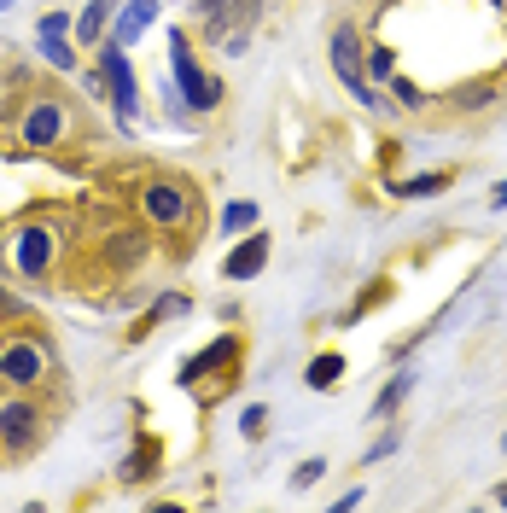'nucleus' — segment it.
Instances as JSON below:
<instances>
[{
  "label": "nucleus",
  "instance_id": "1",
  "mask_svg": "<svg viewBox=\"0 0 507 513\" xmlns=\"http://www.w3.org/2000/svg\"><path fill=\"white\" fill-rule=\"evenodd\" d=\"M333 70L344 76V88L356 94V105H368V111H379V94H373V82H368V65H362V30L356 24H338L333 30Z\"/></svg>",
  "mask_w": 507,
  "mask_h": 513
},
{
  "label": "nucleus",
  "instance_id": "2",
  "mask_svg": "<svg viewBox=\"0 0 507 513\" xmlns=\"http://www.w3.org/2000/svg\"><path fill=\"white\" fill-rule=\"evenodd\" d=\"M169 65H175V76H181V94H187L193 111H216V105H222V82H216V76H204L199 59H193V47H187L181 35L169 41Z\"/></svg>",
  "mask_w": 507,
  "mask_h": 513
},
{
  "label": "nucleus",
  "instance_id": "3",
  "mask_svg": "<svg viewBox=\"0 0 507 513\" xmlns=\"http://www.w3.org/2000/svg\"><path fill=\"white\" fill-rule=\"evenodd\" d=\"M187 210H193L187 187H175V181H152V187H146V216H152L158 228H181Z\"/></svg>",
  "mask_w": 507,
  "mask_h": 513
},
{
  "label": "nucleus",
  "instance_id": "4",
  "mask_svg": "<svg viewBox=\"0 0 507 513\" xmlns=\"http://www.w3.org/2000/svg\"><path fill=\"white\" fill-rule=\"evenodd\" d=\"M105 82H111V105H117L123 117H135V70L123 59V41L105 47Z\"/></svg>",
  "mask_w": 507,
  "mask_h": 513
},
{
  "label": "nucleus",
  "instance_id": "5",
  "mask_svg": "<svg viewBox=\"0 0 507 513\" xmlns=\"http://www.w3.org/2000/svg\"><path fill=\"white\" fill-rule=\"evenodd\" d=\"M263 263H269V234H245V240L228 251L222 274H228V280H257V274H263Z\"/></svg>",
  "mask_w": 507,
  "mask_h": 513
},
{
  "label": "nucleus",
  "instance_id": "6",
  "mask_svg": "<svg viewBox=\"0 0 507 513\" xmlns=\"http://www.w3.org/2000/svg\"><path fill=\"white\" fill-rule=\"evenodd\" d=\"M0 379L35 385V379H41V350H35V344H6V350H0Z\"/></svg>",
  "mask_w": 507,
  "mask_h": 513
},
{
  "label": "nucleus",
  "instance_id": "7",
  "mask_svg": "<svg viewBox=\"0 0 507 513\" xmlns=\"http://www.w3.org/2000/svg\"><path fill=\"white\" fill-rule=\"evenodd\" d=\"M59 135H65V111L59 105H35L30 117H24V140L30 146H53Z\"/></svg>",
  "mask_w": 507,
  "mask_h": 513
},
{
  "label": "nucleus",
  "instance_id": "8",
  "mask_svg": "<svg viewBox=\"0 0 507 513\" xmlns=\"http://www.w3.org/2000/svg\"><path fill=\"white\" fill-rule=\"evenodd\" d=\"M152 18H158V0H129V6L117 12V41H135Z\"/></svg>",
  "mask_w": 507,
  "mask_h": 513
},
{
  "label": "nucleus",
  "instance_id": "9",
  "mask_svg": "<svg viewBox=\"0 0 507 513\" xmlns=\"http://www.w3.org/2000/svg\"><path fill=\"white\" fill-rule=\"evenodd\" d=\"M338 374H344V356H338V350H327V356H315V362H309L304 385H309V391H333Z\"/></svg>",
  "mask_w": 507,
  "mask_h": 513
},
{
  "label": "nucleus",
  "instance_id": "10",
  "mask_svg": "<svg viewBox=\"0 0 507 513\" xmlns=\"http://www.w3.org/2000/svg\"><path fill=\"white\" fill-rule=\"evenodd\" d=\"M449 181H455L449 170H432V175H408V181L397 187V193H403V199H432V193H443Z\"/></svg>",
  "mask_w": 507,
  "mask_h": 513
},
{
  "label": "nucleus",
  "instance_id": "11",
  "mask_svg": "<svg viewBox=\"0 0 507 513\" xmlns=\"http://www.w3.org/2000/svg\"><path fill=\"white\" fill-rule=\"evenodd\" d=\"M228 356H234V344H228V339H216L210 350H199V356H193V362L181 368V379L193 385V379H204V368H216V362H228Z\"/></svg>",
  "mask_w": 507,
  "mask_h": 513
},
{
  "label": "nucleus",
  "instance_id": "12",
  "mask_svg": "<svg viewBox=\"0 0 507 513\" xmlns=\"http://www.w3.org/2000/svg\"><path fill=\"white\" fill-rule=\"evenodd\" d=\"M408 391H414V368H403V374H391V385H385V397H379V403H373V414H379V420H385V414L397 409V403H403Z\"/></svg>",
  "mask_w": 507,
  "mask_h": 513
},
{
  "label": "nucleus",
  "instance_id": "13",
  "mask_svg": "<svg viewBox=\"0 0 507 513\" xmlns=\"http://www.w3.org/2000/svg\"><path fill=\"white\" fill-rule=\"evenodd\" d=\"M47 269V234H24V274Z\"/></svg>",
  "mask_w": 507,
  "mask_h": 513
},
{
  "label": "nucleus",
  "instance_id": "14",
  "mask_svg": "<svg viewBox=\"0 0 507 513\" xmlns=\"http://www.w3.org/2000/svg\"><path fill=\"white\" fill-rule=\"evenodd\" d=\"M105 6H111V0H94V6L76 18V35H82V41H94V35L105 30Z\"/></svg>",
  "mask_w": 507,
  "mask_h": 513
},
{
  "label": "nucleus",
  "instance_id": "15",
  "mask_svg": "<svg viewBox=\"0 0 507 513\" xmlns=\"http://www.w3.org/2000/svg\"><path fill=\"white\" fill-rule=\"evenodd\" d=\"M257 222V205H228L222 210V234H245Z\"/></svg>",
  "mask_w": 507,
  "mask_h": 513
},
{
  "label": "nucleus",
  "instance_id": "16",
  "mask_svg": "<svg viewBox=\"0 0 507 513\" xmlns=\"http://www.w3.org/2000/svg\"><path fill=\"white\" fill-rule=\"evenodd\" d=\"M41 53H47V65H59V70H70V65H76V53H70V47L59 41V35H47V41H41Z\"/></svg>",
  "mask_w": 507,
  "mask_h": 513
},
{
  "label": "nucleus",
  "instance_id": "17",
  "mask_svg": "<svg viewBox=\"0 0 507 513\" xmlns=\"http://www.w3.org/2000/svg\"><path fill=\"white\" fill-rule=\"evenodd\" d=\"M239 432H245V438H263V432H269V409H245Z\"/></svg>",
  "mask_w": 507,
  "mask_h": 513
},
{
  "label": "nucleus",
  "instance_id": "18",
  "mask_svg": "<svg viewBox=\"0 0 507 513\" xmlns=\"http://www.w3.org/2000/svg\"><path fill=\"white\" fill-rule=\"evenodd\" d=\"M321 473H327V461H304V467L292 473V490H309V484L321 479Z\"/></svg>",
  "mask_w": 507,
  "mask_h": 513
},
{
  "label": "nucleus",
  "instance_id": "19",
  "mask_svg": "<svg viewBox=\"0 0 507 513\" xmlns=\"http://www.w3.org/2000/svg\"><path fill=\"white\" fill-rule=\"evenodd\" d=\"M0 426H6L12 438H24V432H30V414L24 409H0Z\"/></svg>",
  "mask_w": 507,
  "mask_h": 513
},
{
  "label": "nucleus",
  "instance_id": "20",
  "mask_svg": "<svg viewBox=\"0 0 507 513\" xmlns=\"http://www.w3.org/2000/svg\"><path fill=\"white\" fill-rule=\"evenodd\" d=\"M391 65H397V53H391V47H379V53H373V76H391Z\"/></svg>",
  "mask_w": 507,
  "mask_h": 513
},
{
  "label": "nucleus",
  "instance_id": "21",
  "mask_svg": "<svg viewBox=\"0 0 507 513\" xmlns=\"http://www.w3.org/2000/svg\"><path fill=\"white\" fill-rule=\"evenodd\" d=\"M490 205H496V210H507V181H496V193H490Z\"/></svg>",
  "mask_w": 507,
  "mask_h": 513
},
{
  "label": "nucleus",
  "instance_id": "22",
  "mask_svg": "<svg viewBox=\"0 0 507 513\" xmlns=\"http://www.w3.org/2000/svg\"><path fill=\"white\" fill-rule=\"evenodd\" d=\"M496 502H502V508H507V484H502V490H496Z\"/></svg>",
  "mask_w": 507,
  "mask_h": 513
},
{
  "label": "nucleus",
  "instance_id": "23",
  "mask_svg": "<svg viewBox=\"0 0 507 513\" xmlns=\"http://www.w3.org/2000/svg\"><path fill=\"white\" fill-rule=\"evenodd\" d=\"M199 6H204V12H216V0H199Z\"/></svg>",
  "mask_w": 507,
  "mask_h": 513
},
{
  "label": "nucleus",
  "instance_id": "24",
  "mask_svg": "<svg viewBox=\"0 0 507 513\" xmlns=\"http://www.w3.org/2000/svg\"><path fill=\"white\" fill-rule=\"evenodd\" d=\"M0 6H12V0H0Z\"/></svg>",
  "mask_w": 507,
  "mask_h": 513
}]
</instances>
